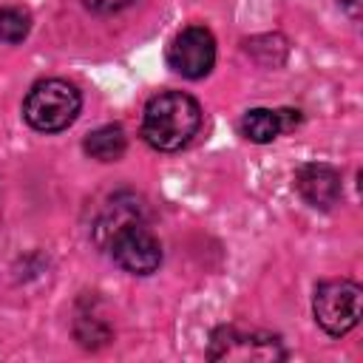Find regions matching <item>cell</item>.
Instances as JSON below:
<instances>
[{
    "label": "cell",
    "instance_id": "cell-1",
    "mask_svg": "<svg viewBox=\"0 0 363 363\" xmlns=\"http://www.w3.org/2000/svg\"><path fill=\"white\" fill-rule=\"evenodd\" d=\"M96 241L122 269L133 275H150L162 264V244L147 227L133 196H116L108 204L96 221Z\"/></svg>",
    "mask_w": 363,
    "mask_h": 363
},
{
    "label": "cell",
    "instance_id": "cell-8",
    "mask_svg": "<svg viewBox=\"0 0 363 363\" xmlns=\"http://www.w3.org/2000/svg\"><path fill=\"white\" fill-rule=\"evenodd\" d=\"M292 128V116H286V111H269V108H252L241 116V133L255 142V145H267L272 142L281 130Z\"/></svg>",
    "mask_w": 363,
    "mask_h": 363
},
{
    "label": "cell",
    "instance_id": "cell-10",
    "mask_svg": "<svg viewBox=\"0 0 363 363\" xmlns=\"http://www.w3.org/2000/svg\"><path fill=\"white\" fill-rule=\"evenodd\" d=\"M31 31V17L28 11L17 9V6H6L0 9V40L14 45V43H23Z\"/></svg>",
    "mask_w": 363,
    "mask_h": 363
},
{
    "label": "cell",
    "instance_id": "cell-3",
    "mask_svg": "<svg viewBox=\"0 0 363 363\" xmlns=\"http://www.w3.org/2000/svg\"><path fill=\"white\" fill-rule=\"evenodd\" d=\"M82 108L79 91L68 79H40L23 99V119L40 133H60L65 130Z\"/></svg>",
    "mask_w": 363,
    "mask_h": 363
},
{
    "label": "cell",
    "instance_id": "cell-7",
    "mask_svg": "<svg viewBox=\"0 0 363 363\" xmlns=\"http://www.w3.org/2000/svg\"><path fill=\"white\" fill-rule=\"evenodd\" d=\"M295 187L301 193V199L309 204V207H318V210H329L340 201L343 190H340V173L329 164H320V162H309V164H301L295 170Z\"/></svg>",
    "mask_w": 363,
    "mask_h": 363
},
{
    "label": "cell",
    "instance_id": "cell-11",
    "mask_svg": "<svg viewBox=\"0 0 363 363\" xmlns=\"http://www.w3.org/2000/svg\"><path fill=\"white\" fill-rule=\"evenodd\" d=\"M91 11H96V14H113V11H119V9H125V6H130L133 0H82Z\"/></svg>",
    "mask_w": 363,
    "mask_h": 363
},
{
    "label": "cell",
    "instance_id": "cell-9",
    "mask_svg": "<svg viewBox=\"0 0 363 363\" xmlns=\"http://www.w3.org/2000/svg\"><path fill=\"white\" fill-rule=\"evenodd\" d=\"M85 153L91 159H99V162H116L125 147H128V139H125V130L119 125H102L96 130H91L85 136Z\"/></svg>",
    "mask_w": 363,
    "mask_h": 363
},
{
    "label": "cell",
    "instance_id": "cell-5",
    "mask_svg": "<svg viewBox=\"0 0 363 363\" xmlns=\"http://www.w3.org/2000/svg\"><path fill=\"white\" fill-rule=\"evenodd\" d=\"M210 360H238V363H247V360H284L286 352L281 346V340L269 332H247V329H238V326H218L210 337V352H207Z\"/></svg>",
    "mask_w": 363,
    "mask_h": 363
},
{
    "label": "cell",
    "instance_id": "cell-2",
    "mask_svg": "<svg viewBox=\"0 0 363 363\" xmlns=\"http://www.w3.org/2000/svg\"><path fill=\"white\" fill-rule=\"evenodd\" d=\"M201 128V105L182 91H162L150 96L142 113V139L162 153L182 150Z\"/></svg>",
    "mask_w": 363,
    "mask_h": 363
},
{
    "label": "cell",
    "instance_id": "cell-4",
    "mask_svg": "<svg viewBox=\"0 0 363 363\" xmlns=\"http://www.w3.org/2000/svg\"><path fill=\"white\" fill-rule=\"evenodd\" d=\"M360 298H363V289L354 281L335 278V281L318 284L312 298V312L318 326L332 337L352 332L360 320Z\"/></svg>",
    "mask_w": 363,
    "mask_h": 363
},
{
    "label": "cell",
    "instance_id": "cell-6",
    "mask_svg": "<svg viewBox=\"0 0 363 363\" xmlns=\"http://www.w3.org/2000/svg\"><path fill=\"white\" fill-rule=\"evenodd\" d=\"M167 62L176 74L187 79H201L213 71L216 65V40L204 26H187L182 28L170 48H167Z\"/></svg>",
    "mask_w": 363,
    "mask_h": 363
}]
</instances>
